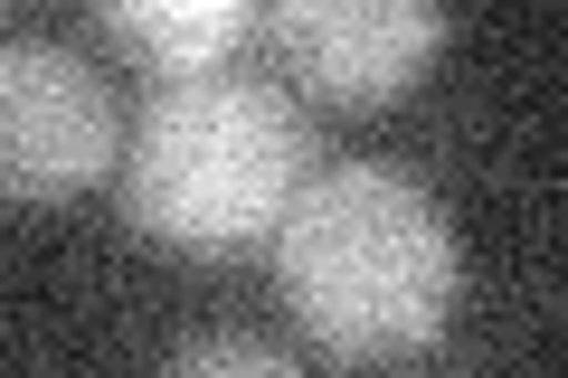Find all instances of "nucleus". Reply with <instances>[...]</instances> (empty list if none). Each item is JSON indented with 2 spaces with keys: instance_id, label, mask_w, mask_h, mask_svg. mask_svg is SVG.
<instances>
[{
  "instance_id": "nucleus-1",
  "label": "nucleus",
  "mask_w": 568,
  "mask_h": 378,
  "mask_svg": "<svg viewBox=\"0 0 568 378\" xmlns=\"http://www.w3.org/2000/svg\"><path fill=\"white\" fill-rule=\"evenodd\" d=\"M275 284L323 359H407L446 331L465 256L446 208L388 161H313L275 218Z\"/></svg>"
},
{
  "instance_id": "nucleus-2",
  "label": "nucleus",
  "mask_w": 568,
  "mask_h": 378,
  "mask_svg": "<svg viewBox=\"0 0 568 378\" xmlns=\"http://www.w3.org/2000/svg\"><path fill=\"white\" fill-rule=\"evenodd\" d=\"M313 152L323 142L284 85L237 76V67L171 76L123 142V218L181 256H246L275 237Z\"/></svg>"
},
{
  "instance_id": "nucleus-3",
  "label": "nucleus",
  "mask_w": 568,
  "mask_h": 378,
  "mask_svg": "<svg viewBox=\"0 0 568 378\" xmlns=\"http://www.w3.org/2000/svg\"><path fill=\"white\" fill-rule=\"evenodd\" d=\"M123 161L104 76L58 39L0 48V200H67Z\"/></svg>"
},
{
  "instance_id": "nucleus-4",
  "label": "nucleus",
  "mask_w": 568,
  "mask_h": 378,
  "mask_svg": "<svg viewBox=\"0 0 568 378\" xmlns=\"http://www.w3.org/2000/svg\"><path fill=\"white\" fill-rule=\"evenodd\" d=\"M284 76L323 104H388L426 76L446 39V0H265Z\"/></svg>"
},
{
  "instance_id": "nucleus-5",
  "label": "nucleus",
  "mask_w": 568,
  "mask_h": 378,
  "mask_svg": "<svg viewBox=\"0 0 568 378\" xmlns=\"http://www.w3.org/2000/svg\"><path fill=\"white\" fill-rule=\"evenodd\" d=\"M95 20L123 58L162 67V76H200L265 29V0H95Z\"/></svg>"
},
{
  "instance_id": "nucleus-6",
  "label": "nucleus",
  "mask_w": 568,
  "mask_h": 378,
  "mask_svg": "<svg viewBox=\"0 0 568 378\" xmlns=\"http://www.w3.org/2000/svg\"><path fill=\"white\" fill-rule=\"evenodd\" d=\"M171 369H256V378H284L294 350H284V340H256V331H181L171 340Z\"/></svg>"
}]
</instances>
